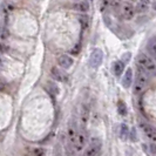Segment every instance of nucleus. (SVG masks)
<instances>
[{
    "mask_svg": "<svg viewBox=\"0 0 156 156\" xmlns=\"http://www.w3.org/2000/svg\"><path fill=\"white\" fill-rule=\"evenodd\" d=\"M109 5V0H103V4L101 5V12L106 11V7Z\"/></svg>",
    "mask_w": 156,
    "mask_h": 156,
    "instance_id": "412c9836",
    "label": "nucleus"
},
{
    "mask_svg": "<svg viewBox=\"0 0 156 156\" xmlns=\"http://www.w3.org/2000/svg\"><path fill=\"white\" fill-rule=\"evenodd\" d=\"M51 74H52V76H53L56 81H60V82H65V81H67V75H66L65 73H62L59 68L53 67V68L51 69Z\"/></svg>",
    "mask_w": 156,
    "mask_h": 156,
    "instance_id": "9b49d317",
    "label": "nucleus"
},
{
    "mask_svg": "<svg viewBox=\"0 0 156 156\" xmlns=\"http://www.w3.org/2000/svg\"><path fill=\"white\" fill-rule=\"evenodd\" d=\"M136 65L139 66V69L143 70L148 75H153L156 73V62L147 54L140 53L136 58Z\"/></svg>",
    "mask_w": 156,
    "mask_h": 156,
    "instance_id": "f257e3e1",
    "label": "nucleus"
},
{
    "mask_svg": "<svg viewBox=\"0 0 156 156\" xmlns=\"http://www.w3.org/2000/svg\"><path fill=\"white\" fill-rule=\"evenodd\" d=\"M92 1H93V0H92Z\"/></svg>",
    "mask_w": 156,
    "mask_h": 156,
    "instance_id": "a878e982",
    "label": "nucleus"
},
{
    "mask_svg": "<svg viewBox=\"0 0 156 156\" xmlns=\"http://www.w3.org/2000/svg\"><path fill=\"white\" fill-rule=\"evenodd\" d=\"M154 8H155V11H156V2L154 4Z\"/></svg>",
    "mask_w": 156,
    "mask_h": 156,
    "instance_id": "5701e85b",
    "label": "nucleus"
},
{
    "mask_svg": "<svg viewBox=\"0 0 156 156\" xmlns=\"http://www.w3.org/2000/svg\"><path fill=\"white\" fill-rule=\"evenodd\" d=\"M87 144V136L86 134L83 133V132H80L78 133L76 135V139H75V143H74V146H73V148L75 151H81L82 149L86 147Z\"/></svg>",
    "mask_w": 156,
    "mask_h": 156,
    "instance_id": "423d86ee",
    "label": "nucleus"
},
{
    "mask_svg": "<svg viewBox=\"0 0 156 156\" xmlns=\"http://www.w3.org/2000/svg\"><path fill=\"white\" fill-rule=\"evenodd\" d=\"M101 153V141L99 139H93L90 146L87 148L85 155L86 156H100Z\"/></svg>",
    "mask_w": 156,
    "mask_h": 156,
    "instance_id": "20e7f679",
    "label": "nucleus"
},
{
    "mask_svg": "<svg viewBox=\"0 0 156 156\" xmlns=\"http://www.w3.org/2000/svg\"><path fill=\"white\" fill-rule=\"evenodd\" d=\"M125 70V62L123 61H115L114 62V66H113V72L116 76H121V74L123 73Z\"/></svg>",
    "mask_w": 156,
    "mask_h": 156,
    "instance_id": "ddd939ff",
    "label": "nucleus"
},
{
    "mask_svg": "<svg viewBox=\"0 0 156 156\" xmlns=\"http://www.w3.org/2000/svg\"><path fill=\"white\" fill-rule=\"evenodd\" d=\"M149 82V75L147 73H144L143 70L139 69L136 78L134 81V93L135 94H141L148 86Z\"/></svg>",
    "mask_w": 156,
    "mask_h": 156,
    "instance_id": "f03ea898",
    "label": "nucleus"
},
{
    "mask_svg": "<svg viewBox=\"0 0 156 156\" xmlns=\"http://www.w3.org/2000/svg\"><path fill=\"white\" fill-rule=\"evenodd\" d=\"M74 8L80 11V12H87V11L89 9V5H88V2H87L86 0H83V1H81V2H79V4H75V5H74Z\"/></svg>",
    "mask_w": 156,
    "mask_h": 156,
    "instance_id": "dca6fc26",
    "label": "nucleus"
},
{
    "mask_svg": "<svg viewBox=\"0 0 156 156\" xmlns=\"http://www.w3.org/2000/svg\"><path fill=\"white\" fill-rule=\"evenodd\" d=\"M140 126H141V129L143 130V133L146 134L151 141L156 142V129L155 128L151 127L150 125H148V123H144V122H141Z\"/></svg>",
    "mask_w": 156,
    "mask_h": 156,
    "instance_id": "0eeeda50",
    "label": "nucleus"
},
{
    "mask_svg": "<svg viewBox=\"0 0 156 156\" xmlns=\"http://www.w3.org/2000/svg\"><path fill=\"white\" fill-rule=\"evenodd\" d=\"M82 156H86V155H82Z\"/></svg>",
    "mask_w": 156,
    "mask_h": 156,
    "instance_id": "393cba45",
    "label": "nucleus"
},
{
    "mask_svg": "<svg viewBox=\"0 0 156 156\" xmlns=\"http://www.w3.org/2000/svg\"><path fill=\"white\" fill-rule=\"evenodd\" d=\"M46 90L51 94L52 96H56V95L59 94V87L56 86L54 82H47Z\"/></svg>",
    "mask_w": 156,
    "mask_h": 156,
    "instance_id": "2eb2a0df",
    "label": "nucleus"
},
{
    "mask_svg": "<svg viewBox=\"0 0 156 156\" xmlns=\"http://www.w3.org/2000/svg\"><path fill=\"white\" fill-rule=\"evenodd\" d=\"M151 151L156 155V144H153V146H151Z\"/></svg>",
    "mask_w": 156,
    "mask_h": 156,
    "instance_id": "4be33fe9",
    "label": "nucleus"
},
{
    "mask_svg": "<svg viewBox=\"0 0 156 156\" xmlns=\"http://www.w3.org/2000/svg\"><path fill=\"white\" fill-rule=\"evenodd\" d=\"M147 49H148L149 54L156 60V37L149 39V41L147 42Z\"/></svg>",
    "mask_w": 156,
    "mask_h": 156,
    "instance_id": "f8f14e48",
    "label": "nucleus"
},
{
    "mask_svg": "<svg viewBox=\"0 0 156 156\" xmlns=\"http://www.w3.org/2000/svg\"><path fill=\"white\" fill-rule=\"evenodd\" d=\"M8 37H9V32H8V30L6 27L2 26V28H1V40L4 41V40L7 39Z\"/></svg>",
    "mask_w": 156,
    "mask_h": 156,
    "instance_id": "aec40b11",
    "label": "nucleus"
},
{
    "mask_svg": "<svg viewBox=\"0 0 156 156\" xmlns=\"http://www.w3.org/2000/svg\"><path fill=\"white\" fill-rule=\"evenodd\" d=\"M117 112L122 116L127 115V106H126V103L123 101H119V103H117Z\"/></svg>",
    "mask_w": 156,
    "mask_h": 156,
    "instance_id": "a211bd4d",
    "label": "nucleus"
},
{
    "mask_svg": "<svg viewBox=\"0 0 156 156\" xmlns=\"http://www.w3.org/2000/svg\"><path fill=\"white\" fill-rule=\"evenodd\" d=\"M121 14L122 16L125 18L126 20H130V19H133L134 14H135V11H136V8L133 6V4L132 2H129V1H125V2H122V5H121Z\"/></svg>",
    "mask_w": 156,
    "mask_h": 156,
    "instance_id": "7ed1b4c3",
    "label": "nucleus"
},
{
    "mask_svg": "<svg viewBox=\"0 0 156 156\" xmlns=\"http://www.w3.org/2000/svg\"><path fill=\"white\" fill-rule=\"evenodd\" d=\"M89 115H90L89 107H88L87 105H82V107H81V115H80V120H81V127H82V128H86V126L88 125V121H89Z\"/></svg>",
    "mask_w": 156,
    "mask_h": 156,
    "instance_id": "6e6552de",
    "label": "nucleus"
},
{
    "mask_svg": "<svg viewBox=\"0 0 156 156\" xmlns=\"http://www.w3.org/2000/svg\"><path fill=\"white\" fill-rule=\"evenodd\" d=\"M46 150L44 148H35L33 150V156H45Z\"/></svg>",
    "mask_w": 156,
    "mask_h": 156,
    "instance_id": "6ab92c4d",
    "label": "nucleus"
},
{
    "mask_svg": "<svg viewBox=\"0 0 156 156\" xmlns=\"http://www.w3.org/2000/svg\"><path fill=\"white\" fill-rule=\"evenodd\" d=\"M149 8V0H139L136 5V12L143 13Z\"/></svg>",
    "mask_w": 156,
    "mask_h": 156,
    "instance_id": "4468645a",
    "label": "nucleus"
},
{
    "mask_svg": "<svg viewBox=\"0 0 156 156\" xmlns=\"http://www.w3.org/2000/svg\"><path fill=\"white\" fill-rule=\"evenodd\" d=\"M127 136H129V129H128L127 125L122 123V125L120 126V139L121 140H126Z\"/></svg>",
    "mask_w": 156,
    "mask_h": 156,
    "instance_id": "f3484780",
    "label": "nucleus"
},
{
    "mask_svg": "<svg viewBox=\"0 0 156 156\" xmlns=\"http://www.w3.org/2000/svg\"><path fill=\"white\" fill-rule=\"evenodd\" d=\"M102 60H103V53H102L101 49L96 48V49H94L93 52H92V54H90L89 65L93 68H98L102 63Z\"/></svg>",
    "mask_w": 156,
    "mask_h": 156,
    "instance_id": "39448f33",
    "label": "nucleus"
},
{
    "mask_svg": "<svg viewBox=\"0 0 156 156\" xmlns=\"http://www.w3.org/2000/svg\"><path fill=\"white\" fill-rule=\"evenodd\" d=\"M132 82H133V69L128 68V69L126 70L123 78H122V86L128 89L132 86Z\"/></svg>",
    "mask_w": 156,
    "mask_h": 156,
    "instance_id": "1a4fd4ad",
    "label": "nucleus"
},
{
    "mask_svg": "<svg viewBox=\"0 0 156 156\" xmlns=\"http://www.w3.org/2000/svg\"><path fill=\"white\" fill-rule=\"evenodd\" d=\"M58 63H59L60 67L67 69V68L72 67V65H73V59H72L70 56H68V55H65V54L60 55L59 59H58Z\"/></svg>",
    "mask_w": 156,
    "mask_h": 156,
    "instance_id": "9d476101",
    "label": "nucleus"
},
{
    "mask_svg": "<svg viewBox=\"0 0 156 156\" xmlns=\"http://www.w3.org/2000/svg\"><path fill=\"white\" fill-rule=\"evenodd\" d=\"M130 1H135V0H130Z\"/></svg>",
    "mask_w": 156,
    "mask_h": 156,
    "instance_id": "b1692460",
    "label": "nucleus"
}]
</instances>
